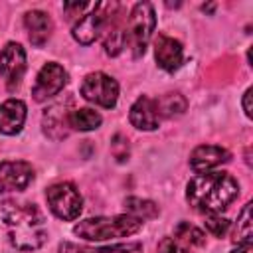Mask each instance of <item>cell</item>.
<instances>
[{
    "label": "cell",
    "mask_w": 253,
    "mask_h": 253,
    "mask_svg": "<svg viewBox=\"0 0 253 253\" xmlns=\"http://www.w3.org/2000/svg\"><path fill=\"white\" fill-rule=\"evenodd\" d=\"M117 10H119V4L117 2H99V4H91V12L89 14H83L77 24L73 26V40L83 43V45H89L93 43L101 32H107L109 24L113 22V18L117 16Z\"/></svg>",
    "instance_id": "obj_5"
},
{
    "label": "cell",
    "mask_w": 253,
    "mask_h": 253,
    "mask_svg": "<svg viewBox=\"0 0 253 253\" xmlns=\"http://www.w3.org/2000/svg\"><path fill=\"white\" fill-rule=\"evenodd\" d=\"M156 253H190V251L184 249V247L178 243V239H174V237H164V239L158 243Z\"/></svg>",
    "instance_id": "obj_24"
},
{
    "label": "cell",
    "mask_w": 253,
    "mask_h": 253,
    "mask_svg": "<svg viewBox=\"0 0 253 253\" xmlns=\"http://www.w3.org/2000/svg\"><path fill=\"white\" fill-rule=\"evenodd\" d=\"M174 235H176V239L190 243V245H204L206 243V233L188 221H180L174 227Z\"/></svg>",
    "instance_id": "obj_20"
},
{
    "label": "cell",
    "mask_w": 253,
    "mask_h": 253,
    "mask_svg": "<svg viewBox=\"0 0 253 253\" xmlns=\"http://www.w3.org/2000/svg\"><path fill=\"white\" fill-rule=\"evenodd\" d=\"M128 121L138 130H154V128H158L160 117H158V111H156V101L146 97V95H140L130 107Z\"/></svg>",
    "instance_id": "obj_12"
},
{
    "label": "cell",
    "mask_w": 253,
    "mask_h": 253,
    "mask_svg": "<svg viewBox=\"0 0 253 253\" xmlns=\"http://www.w3.org/2000/svg\"><path fill=\"white\" fill-rule=\"evenodd\" d=\"M156 16L150 2H136L130 10V16L125 24V40L132 47V55L140 57L148 45V40L154 32Z\"/></svg>",
    "instance_id": "obj_4"
},
{
    "label": "cell",
    "mask_w": 253,
    "mask_h": 253,
    "mask_svg": "<svg viewBox=\"0 0 253 253\" xmlns=\"http://www.w3.org/2000/svg\"><path fill=\"white\" fill-rule=\"evenodd\" d=\"M125 210L128 211V215H134L138 219H150V217L158 215V206L154 202L142 200V198H126Z\"/></svg>",
    "instance_id": "obj_19"
},
{
    "label": "cell",
    "mask_w": 253,
    "mask_h": 253,
    "mask_svg": "<svg viewBox=\"0 0 253 253\" xmlns=\"http://www.w3.org/2000/svg\"><path fill=\"white\" fill-rule=\"evenodd\" d=\"M79 91H81L83 99H87L89 103H95L99 107H105V109H113L119 99V83L103 71L85 75Z\"/></svg>",
    "instance_id": "obj_7"
},
{
    "label": "cell",
    "mask_w": 253,
    "mask_h": 253,
    "mask_svg": "<svg viewBox=\"0 0 253 253\" xmlns=\"http://www.w3.org/2000/svg\"><path fill=\"white\" fill-rule=\"evenodd\" d=\"M26 71V51L20 43L8 42L0 51V75L6 81L8 91H14Z\"/></svg>",
    "instance_id": "obj_9"
},
{
    "label": "cell",
    "mask_w": 253,
    "mask_h": 253,
    "mask_svg": "<svg viewBox=\"0 0 253 253\" xmlns=\"http://www.w3.org/2000/svg\"><path fill=\"white\" fill-rule=\"evenodd\" d=\"M154 101H156V111H158V117L160 119L162 117L164 119L180 117L186 111V107H188L186 99L180 93H166V95H162V97H158Z\"/></svg>",
    "instance_id": "obj_16"
},
{
    "label": "cell",
    "mask_w": 253,
    "mask_h": 253,
    "mask_svg": "<svg viewBox=\"0 0 253 253\" xmlns=\"http://www.w3.org/2000/svg\"><path fill=\"white\" fill-rule=\"evenodd\" d=\"M140 251H142L140 243H121V245H109V247L91 249V253H140Z\"/></svg>",
    "instance_id": "obj_23"
},
{
    "label": "cell",
    "mask_w": 253,
    "mask_h": 253,
    "mask_svg": "<svg viewBox=\"0 0 253 253\" xmlns=\"http://www.w3.org/2000/svg\"><path fill=\"white\" fill-rule=\"evenodd\" d=\"M251 237H253V223H251V202H247L237 217V223H235V231H233V241L237 245L241 243H251Z\"/></svg>",
    "instance_id": "obj_18"
},
{
    "label": "cell",
    "mask_w": 253,
    "mask_h": 253,
    "mask_svg": "<svg viewBox=\"0 0 253 253\" xmlns=\"http://www.w3.org/2000/svg\"><path fill=\"white\" fill-rule=\"evenodd\" d=\"M26 121V105L20 99H8L0 105V132L16 134L22 130Z\"/></svg>",
    "instance_id": "obj_15"
},
{
    "label": "cell",
    "mask_w": 253,
    "mask_h": 253,
    "mask_svg": "<svg viewBox=\"0 0 253 253\" xmlns=\"http://www.w3.org/2000/svg\"><path fill=\"white\" fill-rule=\"evenodd\" d=\"M24 26H26V32H28V38H30L32 45H36V47H42L49 40L51 30H53L51 18L42 10L28 12L24 16Z\"/></svg>",
    "instance_id": "obj_14"
},
{
    "label": "cell",
    "mask_w": 253,
    "mask_h": 253,
    "mask_svg": "<svg viewBox=\"0 0 253 253\" xmlns=\"http://www.w3.org/2000/svg\"><path fill=\"white\" fill-rule=\"evenodd\" d=\"M239 194L237 180L227 172H202L186 186L188 204L202 213H219Z\"/></svg>",
    "instance_id": "obj_2"
},
{
    "label": "cell",
    "mask_w": 253,
    "mask_h": 253,
    "mask_svg": "<svg viewBox=\"0 0 253 253\" xmlns=\"http://www.w3.org/2000/svg\"><path fill=\"white\" fill-rule=\"evenodd\" d=\"M231 253H253V245H251V243H241V245H237Z\"/></svg>",
    "instance_id": "obj_27"
},
{
    "label": "cell",
    "mask_w": 253,
    "mask_h": 253,
    "mask_svg": "<svg viewBox=\"0 0 253 253\" xmlns=\"http://www.w3.org/2000/svg\"><path fill=\"white\" fill-rule=\"evenodd\" d=\"M229 162V152L215 144H202L190 154V166L194 172H210L215 166Z\"/></svg>",
    "instance_id": "obj_13"
},
{
    "label": "cell",
    "mask_w": 253,
    "mask_h": 253,
    "mask_svg": "<svg viewBox=\"0 0 253 253\" xmlns=\"http://www.w3.org/2000/svg\"><path fill=\"white\" fill-rule=\"evenodd\" d=\"M140 227L142 219L128 213H121L113 217H87L73 225V233L87 241H105L132 235L140 231Z\"/></svg>",
    "instance_id": "obj_3"
},
{
    "label": "cell",
    "mask_w": 253,
    "mask_h": 253,
    "mask_svg": "<svg viewBox=\"0 0 253 253\" xmlns=\"http://www.w3.org/2000/svg\"><path fill=\"white\" fill-rule=\"evenodd\" d=\"M65 83H67V71L59 63L49 61L40 69L36 83L32 87V97L40 103L47 101V99L55 97L65 87Z\"/></svg>",
    "instance_id": "obj_8"
},
{
    "label": "cell",
    "mask_w": 253,
    "mask_h": 253,
    "mask_svg": "<svg viewBox=\"0 0 253 253\" xmlns=\"http://www.w3.org/2000/svg\"><path fill=\"white\" fill-rule=\"evenodd\" d=\"M154 57L158 67H162L164 71H174L182 65L184 59L182 43L166 34H158L154 40Z\"/></svg>",
    "instance_id": "obj_11"
},
{
    "label": "cell",
    "mask_w": 253,
    "mask_h": 253,
    "mask_svg": "<svg viewBox=\"0 0 253 253\" xmlns=\"http://www.w3.org/2000/svg\"><path fill=\"white\" fill-rule=\"evenodd\" d=\"M206 227H208V231H210L211 235L221 237V235H225V231L229 229V221H227L225 217L215 215V213H206Z\"/></svg>",
    "instance_id": "obj_22"
},
{
    "label": "cell",
    "mask_w": 253,
    "mask_h": 253,
    "mask_svg": "<svg viewBox=\"0 0 253 253\" xmlns=\"http://www.w3.org/2000/svg\"><path fill=\"white\" fill-rule=\"evenodd\" d=\"M34 180L32 164L24 160H4L0 162V192L24 190Z\"/></svg>",
    "instance_id": "obj_10"
},
{
    "label": "cell",
    "mask_w": 253,
    "mask_h": 253,
    "mask_svg": "<svg viewBox=\"0 0 253 253\" xmlns=\"http://www.w3.org/2000/svg\"><path fill=\"white\" fill-rule=\"evenodd\" d=\"M0 213L6 225L8 239L16 249L34 251L45 243L47 239L45 221L38 206L4 200L0 204Z\"/></svg>",
    "instance_id": "obj_1"
},
{
    "label": "cell",
    "mask_w": 253,
    "mask_h": 253,
    "mask_svg": "<svg viewBox=\"0 0 253 253\" xmlns=\"http://www.w3.org/2000/svg\"><path fill=\"white\" fill-rule=\"evenodd\" d=\"M45 200L51 213L63 221H73L83 210V198L71 182H57L45 190Z\"/></svg>",
    "instance_id": "obj_6"
},
{
    "label": "cell",
    "mask_w": 253,
    "mask_h": 253,
    "mask_svg": "<svg viewBox=\"0 0 253 253\" xmlns=\"http://www.w3.org/2000/svg\"><path fill=\"white\" fill-rule=\"evenodd\" d=\"M57 251H59V253H91L89 247H81V245H75V243H69V241L59 243Z\"/></svg>",
    "instance_id": "obj_25"
},
{
    "label": "cell",
    "mask_w": 253,
    "mask_h": 253,
    "mask_svg": "<svg viewBox=\"0 0 253 253\" xmlns=\"http://www.w3.org/2000/svg\"><path fill=\"white\" fill-rule=\"evenodd\" d=\"M67 119H69V113L65 115V113L61 111V105H53V107H51L49 111H45V115H43L45 132L49 134L51 128H61L63 123H67ZM67 125H69V123H67Z\"/></svg>",
    "instance_id": "obj_21"
},
{
    "label": "cell",
    "mask_w": 253,
    "mask_h": 253,
    "mask_svg": "<svg viewBox=\"0 0 253 253\" xmlns=\"http://www.w3.org/2000/svg\"><path fill=\"white\" fill-rule=\"evenodd\" d=\"M101 115L93 109H75L69 113V126L75 128V130H93L101 125Z\"/></svg>",
    "instance_id": "obj_17"
},
{
    "label": "cell",
    "mask_w": 253,
    "mask_h": 253,
    "mask_svg": "<svg viewBox=\"0 0 253 253\" xmlns=\"http://www.w3.org/2000/svg\"><path fill=\"white\" fill-rule=\"evenodd\" d=\"M243 111H245V115L251 119V115H253V113H251V87L243 93Z\"/></svg>",
    "instance_id": "obj_26"
}]
</instances>
